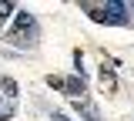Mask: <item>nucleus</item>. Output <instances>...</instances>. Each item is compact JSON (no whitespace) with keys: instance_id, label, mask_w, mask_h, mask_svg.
I'll return each instance as SVG.
<instances>
[{"instance_id":"obj_3","label":"nucleus","mask_w":134,"mask_h":121,"mask_svg":"<svg viewBox=\"0 0 134 121\" xmlns=\"http://www.w3.org/2000/svg\"><path fill=\"white\" fill-rule=\"evenodd\" d=\"M74 111H77V114H81L84 121H100V114H97V108H94V104H91V101H74Z\"/></svg>"},{"instance_id":"obj_4","label":"nucleus","mask_w":134,"mask_h":121,"mask_svg":"<svg viewBox=\"0 0 134 121\" xmlns=\"http://www.w3.org/2000/svg\"><path fill=\"white\" fill-rule=\"evenodd\" d=\"M64 91H67V94H74V98L81 101V94H84V77H67V81H64Z\"/></svg>"},{"instance_id":"obj_1","label":"nucleus","mask_w":134,"mask_h":121,"mask_svg":"<svg viewBox=\"0 0 134 121\" xmlns=\"http://www.w3.org/2000/svg\"><path fill=\"white\" fill-rule=\"evenodd\" d=\"M84 10L97 20V24H114V27H127V24H131V7H127V3H117V0L104 3V7L84 3Z\"/></svg>"},{"instance_id":"obj_7","label":"nucleus","mask_w":134,"mask_h":121,"mask_svg":"<svg viewBox=\"0 0 134 121\" xmlns=\"http://www.w3.org/2000/svg\"><path fill=\"white\" fill-rule=\"evenodd\" d=\"M54 121H70V118H67L64 111H54Z\"/></svg>"},{"instance_id":"obj_5","label":"nucleus","mask_w":134,"mask_h":121,"mask_svg":"<svg viewBox=\"0 0 134 121\" xmlns=\"http://www.w3.org/2000/svg\"><path fill=\"white\" fill-rule=\"evenodd\" d=\"M0 87L7 91V98H14V94H17V84L10 81V77H3V81H0Z\"/></svg>"},{"instance_id":"obj_6","label":"nucleus","mask_w":134,"mask_h":121,"mask_svg":"<svg viewBox=\"0 0 134 121\" xmlns=\"http://www.w3.org/2000/svg\"><path fill=\"white\" fill-rule=\"evenodd\" d=\"M10 14H14V3H0V20L10 17Z\"/></svg>"},{"instance_id":"obj_8","label":"nucleus","mask_w":134,"mask_h":121,"mask_svg":"<svg viewBox=\"0 0 134 121\" xmlns=\"http://www.w3.org/2000/svg\"><path fill=\"white\" fill-rule=\"evenodd\" d=\"M0 121H7V114H3V111H0Z\"/></svg>"},{"instance_id":"obj_2","label":"nucleus","mask_w":134,"mask_h":121,"mask_svg":"<svg viewBox=\"0 0 134 121\" xmlns=\"http://www.w3.org/2000/svg\"><path fill=\"white\" fill-rule=\"evenodd\" d=\"M34 34H37V27H34V17L20 10V14H17V20H14V30H10L7 37H10L14 44H27V40H34Z\"/></svg>"}]
</instances>
